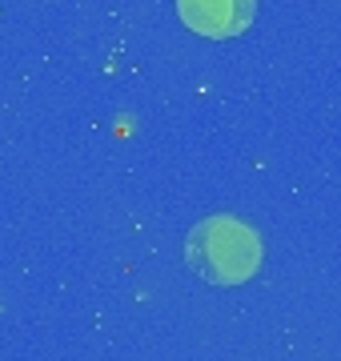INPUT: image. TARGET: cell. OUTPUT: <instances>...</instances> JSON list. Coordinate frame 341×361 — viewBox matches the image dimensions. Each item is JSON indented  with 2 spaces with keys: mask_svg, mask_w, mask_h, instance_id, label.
Segmentation results:
<instances>
[{
  "mask_svg": "<svg viewBox=\"0 0 341 361\" xmlns=\"http://www.w3.org/2000/svg\"><path fill=\"white\" fill-rule=\"evenodd\" d=\"M185 261L209 285H241L261 269L265 245L257 229H249L245 221L217 213V217L193 225L189 241H185Z\"/></svg>",
  "mask_w": 341,
  "mask_h": 361,
  "instance_id": "1",
  "label": "cell"
},
{
  "mask_svg": "<svg viewBox=\"0 0 341 361\" xmlns=\"http://www.w3.org/2000/svg\"><path fill=\"white\" fill-rule=\"evenodd\" d=\"M253 4L257 0H177V13L197 37L225 40L249 28Z\"/></svg>",
  "mask_w": 341,
  "mask_h": 361,
  "instance_id": "2",
  "label": "cell"
}]
</instances>
